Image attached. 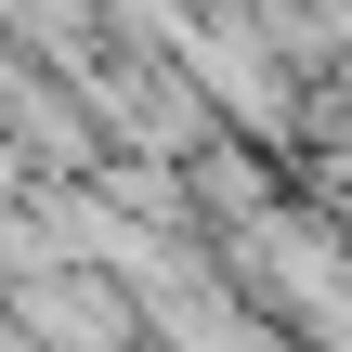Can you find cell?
<instances>
[{"label": "cell", "mask_w": 352, "mask_h": 352, "mask_svg": "<svg viewBox=\"0 0 352 352\" xmlns=\"http://www.w3.org/2000/svg\"><path fill=\"white\" fill-rule=\"evenodd\" d=\"M0 340H13V352H157V340H144V300H131L91 248L26 261V274L0 287Z\"/></svg>", "instance_id": "obj_1"}]
</instances>
